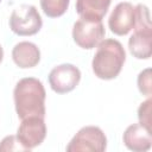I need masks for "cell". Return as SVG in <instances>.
Returning <instances> with one entry per match:
<instances>
[{
	"instance_id": "cell-1",
	"label": "cell",
	"mask_w": 152,
	"mask_h": 152,
	"mask_svg": "<svg viewBox=\"0 0 152 152\" xmlns=\"http://www.w3.org/2000/svg\"><path fill=\"white\" fill-rule=\"evenodd\" d=\"M14 107L23 120L30 116L45 118L46 93L43 83L34 77H25L17 82L13 90Z\"/></svg>"
},
{
	"instance_id": "cell-2",
	"label": "cell",
	"mask_w": 152,
	"mask_h": 152,
	"mask_svg": "<svg viewBox=\"0 0 152 152\" xmlns=\"http://www.w3.org/2000/svg\"><path fill=\"white\" fill-rule=\"evenodd\" d=\"M126 62V52L122 44L116 39H102L91 61L94 75L104 81L114 80L119 76Z\"/></svg>"
},
{
	"instance_id": "cell-3",
	"label": "cell",
	"mask_w": 152,
	"mask_h": 152,
	"mask_svg": "<svg viewBox=\"0 0 152 152\" xmlns=\"http://www.w3.org/2000/svg\"><path fill=\"white\" fill-rule=\"evenodd\" d=\"M10 28L18 36H33L43 26L42 17L33 5H20L11 13Z\"/></svg>"
},
{
	"instance_id": "cell-4",
	"label": "cell",
	"mask_w": 152,
	"mask_h": 152,
	"mask_svg": "<svg viewBox=\"0 0 152 152\" xmlns=\"http://www.w3.org/2000/svg\"><path fill=\"white\" fill-rule=\"evenodd\" d=\"M106 148V134L97 126L82 127L66 145L68 152H102Z\"/></svg>"
},
{
	"instance_id": "cell-5",
	"label": "cell",
	"mask_w": 152,
	"mask_h": 152,
	"mask_svg": "<svg viewBox=\"0 0 152 152\" xmlns=\"http://www.w3.org/2000/svg\"><path fill=\"white\" fill-rule=\"evenodd\" d=\"M106 30L102 20L80 18L72 26L74 42L84 50L94 49L104 38Z\"/></svg>"
},
{
	"instance_id": "cell-6",
	"label": "cell",
	"mask_w": 152,
	"mask_h": 152,
	"mask_svg": "<svg viewBox=\"0 0 152 152\" xmlns=\"http://www.w3.org/2000/svg\"><path fill=\"white\" fill-rule=\"evenodd\" d=\"M49 84L57 94H66L72 91L81 81L80 69L70 63L55 66L49 74Z\"/></svg>"
},
{
	"instance_id": "cell-7",
	"label": "cell",
	"mask_w": 152,
	"mask_h": 152,
	"mask_svg": "<svg viewBox=\"0 0 152 152\" xmlns=\"http://www.w3.org/2000/svg\"><path fill=\"white\" fill-rule=\"evenodd\" d=\"M46 137V125L44 118L39 116H30L21 120L17 129V138L20 144L27 150L39 146Z\"/></svg>"
},
{
	"instance_id": "cell-8",
	"label": "cell",
	"mask_w": 152,
	"mask_h": 152,
	"mask_svg": "<svg viewBox=\"0 0 152 152\" xmlns=\"http://www.w3.org/2000/svg\"><path fill=\"white\" fill-rule=\"evenodd\" d=\"M135 25V6L128 1L119 2L112 11L108 26L116 36L128 34Z\"/></svg>"
},
{
	"instance_id": "cell-9",
	"label": "cell",
	"mask_w": 152,
	"mask_h": 152,
	"mask_svg": "<svg viewBox=\"0 0 152 152\" xmlns=\"http://www.w3.org/2000/svg\"><path fill=\"white\" fill-rule=\"evenodd\" d=\"M122 141L124 145L133 152H146L152 145L151 129L146 128L140 122L132 124L125 129Z\"/></svg>"
},
{
	"instance_id": "cell-10",
	"label": "cell",
	"mask_w": 152,
	"mask_h": 152,
	"mask_svg": "<svg viewBox=\"0 0 152 152\" xmlns=\"http://www.w3.org/2000/svg\"><path fill=\"white\" fill-rule=\"evenodd\" d=\"M12 59L21 69L34 68L40 62V50L34 43L19 42L12 49Z\"/></svg>"
},
{
	"instance_id": "cell-11",
	"label": "cell",
	"mask_w": 152,
	"mask_h": 152,
	"mask_svg": "<svg viewBox=\"0 0 152 152\" xmlns=\"http://www.w3.org/2000/svg\"><path fill=\"white\" fill-rule=\"evenodd\" d=\"M152 27L134 28L133 34L128 39V49L133 57L138 59H148L151 57Z\"/></svg>"
},
{
	"instance_id": "cell-12",
	"label": "cell",
	"mask_w": 152,
	"mask_h": 152,
	"mask_svg": "<svg viewBox=\"0 0 152 152\" xmlns=\"http://www.w3.org/2000/svg\"><path fill=\"white\" fill-rule=\"evenodd\" d=\"M112 0H76V12L81 18L102 20Z\"/></svg>"
},
{
	"instance_id": "cell-13",
	"label": "cell",
	"mask_w": 152,
	"mask_h": 152,
	"mask_svg": "<svg viewBox=\"0 0 152 152\" xmlns=\"http://www.w3.org/2000/svg\"><path fill=\"white\" fill-rule=\"evenodd\" d=\"M70 0H40V7L49 18L62 17L69 8Z\"/></svg>"
},
{
	"instance_id": "cell-14",
	"label": "cell",
	"mask_w": 152,
	"mask_h": 152,
	"mask_svg": "<svg viewBox=\"0 0 152 152\" xmlns=\"http://www.w3.org/2000/svg\"><path fill=\"white\" fill-rule=\"evenodd\" d=\"M147 27H152L148 7L144 4H138L135 6V25L133 28H147Z\"/></svg>"
},
{
	"instance_id": "cell-15",
	"label": "cell",
	"mask_w": 152,
	"mask_h": 152,
	"mask_svg": "<svg viewBox=\"0 0 152 152\" xmlns=\"http://www.w3.org/2000/svg\"><path fill=\"white\" fill-rule=\"evenodd\" d=\"M137 84L139 91L146 96L150 97L152 95V81H151V68H146L142 71L139 72L137 78Z\"/></svg>"
},
{
	"instance_id": "cell-16",
	"label": "cell",
	"mask_w": 152,
	"mask_h": 152,
	"mask_svg": "<svg viewBox=\"0 0 152 152\" xmlns=\"http://www.w3.org/2000/svg\"><path fill=\"white\" fill-rule=\"evenodd\" d=\"M151 104H152V100L150 97H147V100L144 101L142 103H140V106L138 108L139 122L148 129H151Z\"/></svg>"
},
{
	"instance_id": "cell-17",
	"label": "cell",
	"mask_w": 152,
	"mask_h": 152,
	"mask_svg": "<svg viewBox=\"0 0 152 152\" xmlns=\"http://www.w3.org/2000/svg\"><path fill=\"white\" fill-rule=\"evenodd\" d=\"M11 152V151H27L19 141L17 135H7L0 142V152Z\"/></svg>"
},
{
	"instance_id": "cell-18",
	"label": "cell",
	"mask_w": 152,
	"mask_h": 152,
	"mask_svg": "<svg viewBox=\"0 0 152 152\" xmlns=\"http://www.w3.org/2000/svg\"><path fill=\"white\" fill-rule=\"evenodd\" d=\"M2 59H4V49H2V46L0 45V63L2 62Z\"/></svg>"
},
{
	"instance_id": "cell-19",
	"label": "cell",
	"mask_w": 152,
	"mask_h": 152,
	"mask_svg": "<svg viewBox=\"0 0 152 152\" xmlns=\"http://www.w3.org/2000/svg\"><path fill=\"white\" fill-rule=\"evenodd\" d=\"M0 2H1V0H0Z\"/></svg>"
}]
</instances>
